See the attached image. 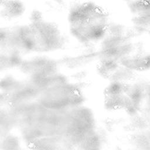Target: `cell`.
Wrapping results in <instances>:
<instances>
[{"instance_id":"cell-1","label":"cell","mask_w":150,"mask_h":150,"mask_svg":"<svg viewBox=\"0 0 150 150\" xmlns=\"http://www.w3.org/2000/svg\"><path fill=\"white\" fill-rule=\"evenodd\" d=\"M69 21L72 35L86 44L101 40L110 22L108 13L90 1L74 5L69 12Z\"/></svg>"},{"instance_id":"cell-2","label":"cell","mask_w":150,"mask_h":150,"mask_svg":"<svg viewBox=\"0 0 150 150\" xmlns=\"http://www.w3.org/2000/svg\"><path fill=\"white\" fill-rule=\"evenodd\" d=\"M133 36L132 34L115 35L106 33L101 40V47L97 53L100 61L120 63L136 49L132 40Z\"/></svg>"},{"instance_id":"cell-3","label":"cell","mask_w":150,"mask_h":150,"mask_svg":"<svg viewBox=\"0 0 150 150\" xmlns=\"http://www.w3.org/2000/svg\"><path fill=\"white\" fill-rule=\"evenodd\" d=\"M126 84L127 83L110 81L104 92V105L107 110L125 111L128 102Z\"/></svg>"},{"instance_id":"cell-4","label":"cell","mask_w":150,"mask_h":150,"mask_svg":"<svg viewBox=\"0 0 150 150\" xmlns=\"http://www.w3.org/2000/svg\"><path fill=\"white\" fill-rule=\"evenodd\" d=\"M120 63L135 73L149 70L150 52L142 49H135L122 59Z\"/></svg>"},{"instance_id":"cell-5","label":"cell","mask_w":150,"mask_h":150,"mask_svg":"<svg viewBox=\"0 0 150 150\" xmlns=\"http://www.w3.org/2000/svg\"><path fill=\"white\" fill-rule=\"evenodd\" d=\"M127 6L132 17L150 15V0H132Z\"/></svg>"},{"instance_id":"cell-6","label":"cell","mask_w":150,"mask_h":150,"mask_svg":"<svg viewBox=\"0 0 150 150\" xmlns=\"http://www.w3.org/2000/svg\"><path fill=\"white\" fill-rule=\"evenodd\" d=\"M136 75L137 73L123 66L120 63L119 66L111 76L109 80L110 81L128 83L132 82Z\"/></svg>"},{"instance_id":"cell-7","label":"cell","mask_w":150,"mask_h":150,"mask_svg":"<svg viewBox=\"0 0 150 150\" xmlns=\"http://www.w3.org/2000/svg\"><path fill=\"white\" fill-rule=\"evenodd\" d=\"M36 150H56V144L49 138H39L34 142Z\"/></svg>"},{"instance_id":"cell-8","label":"cell","mask_w":150,"mask_h":150,"mask_svg":"<svg viewBox=\"0 0 150 150\" xmlns=\"http://www.w3.org/2000/svg\"><path fill=\"white\" fill-rule=\"evenodd\" d=\"M145 88V100L148 106L150 107V82L144 83Z\"/></svg>"},{"instance_id":"cell-9","label":"cell","mask_w":150,"mask_h":150,"mask_svg":"<svg viewBox=\"0 0 150 150\" xmlns=\"http://www.w3.org/2000/svg\"><path fill=\"white\" fill-rule=\"evenodd\" d=\"M6 100V96L4 93H0V106L3 105Z\"/></svg>"},{"instance_id":"cell-10","label":"cell","mask_w":150,"mask_h":150,"mask_svg":"<svg viewBox=\"0 0 150 150\" xmlns=\"http://www.w3.org/2000/svg\"><path fill=\"white\" fill-rule=\"evenodd\" d=\"M147 34H148V36H149V40H150V29H149V30H148Z\"/></svg>"},{"instance_id":"cell-11","label":"cell","mask_w":150,"mask_h":150,"mask_svg":"<svg viewBox=\"0 0 150 150\" xmlns=\"http://www.w3.org/2000/svg\"><path fill=\"white\" fill-rule=\"evenodd\" d=\"M121 1H123L127 2L128 3V2H130V1H132V0H121Z\"/></svg>"},{"instance_id":"cell-12","label":"cell","mask_w":150,"mask_h":150,"mask_svg":"<svg viewBox=\"0 0 150 150\" xmlns=\"http://www.w3.org/2000/svg\"><path fill=\"white\" fill-rule=\"evenodd\" d=\"M89 1V0H88ZM90 1H91V0H90Z\"/></svg>"}]
</instances>
